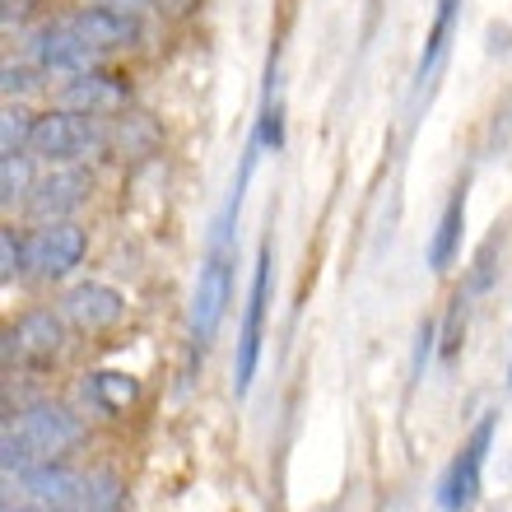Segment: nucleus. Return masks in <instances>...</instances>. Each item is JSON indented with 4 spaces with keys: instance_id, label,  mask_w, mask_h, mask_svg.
Here are the masks:
<instances>
[{
    "instance_id": "1a4fd4ad",
    "label": "nucleus",
    "mask_w": 512,
    "mask_h": 512,
    "mask_svg": "<svg viewBox=\"0 0 512 512\" xmlns=\"http://www.w3.org/2000/svg\"><path fill=\"white\" fill-rule=\"evenodd\" d=\"M94 191V177L84 173V163H66V168H52L47 177H38L33 196L24 201V215L38 219V224H61L89 201Z\"/></svg>"
},
{
    "instance_id": "4468645a",
    "label": "nucleus",
    "mask_w": 512,
    "mask_h": 512,
    "mask_svg": "<svg viewBox=\"0 0 512 512\" xmlns=\"http://www.w3.org/2000/svg\"><path fill=\"white\" fill-rule=\"evenodd\" d=\"M466 205H471V177H461L452 196H447L443 215L433 224V238H429V266L443 275L452 270V261L461 256V238H466Z\"/></svg>"
},
{
    "instance_id": "f3484780",
    "label": "nucleus",
    "mask_w": 512,
    "mask_h": 512,
    "mask_svg": "<svg viewBox=\"0 0 512 512\" xmlns=\"http://www.w3.org/2000/svg\"><path fill=\"white\" fill-rule=\"evenodd\" d=\"M38 187L33 177V154H0V201L5 205H24Z\"/></svg>"
},
{
    "instance_id": "ddd939ff",
    "label": "nucleus",
    "mask_w": 512,
    "mask_h": 512,
    "mask_svg": "<svg viewBox=\"0 0 512 512\" xmlns=\"http://www.w3.org/2000/svg\"><path fill=\"white\" fill-rule=\"evenodd\" d=\"M19 485L28 489V499L47 503L52 512H80L84 508V475L61 466V461H33L28 471H19Z\"/></svg>"
},
{
    "instance_id": "393cba45",
    "label": "nucleus",
    "mask_w": 512,
    "mask_h": 512,
    "mask_svg": "<svg viewBox=\"0 0 512 512\" xmlns=\"http://www.w3.org/2000/svg\"><path fill=\"white\" fill-rule=\"evenodd\" d=\"M108 5H122V10H154V0H108Z\"/></svg>"
},
{
    "instance_id": "412c9836",
    "label": "nucleus",
    "mask_w": 512,
    "mask_h": 512,
    "mask_svg": "<svg viewBox=\"0 0 512 512\" xmlns=\"http://www.w3.org/2000/svg\"><path fill=\"white\" fill-rule=\"evenodd\" d=\"M461 331H466V298H452V312H447V326H443V359H452V354L461 350Z\"/></svg>"
},
{
    "instance_id": "b1692460",
    "label": "nucleus",
    "mask_w": 512,
    "mask_h": 512,
    "mask_svg": "<svg viewBox=\"0 0 512 512\" xmlns=\"http://www.w3.org/2000/svg\"><path fill=\"white\" fill-rule=\"evenodd\" d=\"M433 340H438V326L424 322L419 326V345H415V382L424 378V364H429V354H433Z\"/></svg>"
},
{
    "instance_id": "aec40b11",
    "label": "nucleus",
    "mask_w": 512,
    "mask_h": 512,
    "mask_svg": "<svg viewBox=\"0 0 512 512\" xmlns=\"http://www.w3.org/2000/svg\"><path fill=\"white\" fill-rule=\"evenodd\" d=\"M24 270H28V238H19L14 224H5V229H0V280L10 284V280H19Z\"/></svg>"
},
{
    "instance_id": "39448f33",
    "label": "nucleus",
    "mask_w": 512,
    "mask_h": 512,
    "mask_svg": "<svg viewBox=\"0 0 512 512\" xmlns=\"http://www.w3.org/2000/svg\"><path fill=\"white\" fill-rule=\"evenodd\" d=\"M494 429H499V415H485L471 429V438L461 443V452L447 461L443 480H438V508L443 512H471L480 503V485H485V461L489 447H494Z\"/></svg>"
},
{
    "instance_id": "423d86ee",
    "label": "nucleus",
    "mask_w": 512,
    "mask_h": 512,
    "mask_svg": "<svg viewBox=\"0 0 512 512\" xmlns=\"http://www.w3.org/2000/svg\"><path fill=\"white\" fill-rule=\"evenodd\" d=\"M66 350V317L52 308H28L19 322L5 331V364L47 368Z\"/></svg>"
},
{
    "instance_id": "5701e85b",
    "label": "nucleus",
    "mask_w": 512,
    "mask_h": 512,
    "mask_svg": "<svg viewBox=\"0 0 512 512\" xmlns=\"http://www.w3.org/2000/svg\"><path fill=\"white\" fill-rule=\"evenodd\" d=\"M494 247H499V238H489V243H485V247H480V256H475L471 294H485L489 284H494Z\"/></svg>"
},
{
    "instance_id": "cd10ccee",
    "label": "nucleus",
    "mask_w": 512,
    "mask_h": 512,
    "mask_svg": "<svg viewBox=\"0 0 512 512\" xmlns=\"http://www.w3.org/2000/svg\"><path fill=\"white\" fill-rule=\"evenodd\" d=\"M508 387H512V364H508Z\"/></svg>"
},
{
    "instance_id": "0eeeda50",
    "label": "nucleus",
    "mask_w": 512,
    "mask_h": 512,
    "mask_svg": "<svg viewBox=\"0 0 512 512\" xmlns=\"http://www.w3.org/2000/svg\"><path fill=\"white\" fill-rule=\"evenodd\" d=\"M84 252H89V233L75 219L42 224V229L28 233V270L38 280H66L70 270L84 261Z\"/></svg>"
},
{
    "instance_id": "9d476101",
    "label": "nucleus",
    "mask_w": 512,
    "mask_h": 512,
    "mask_svg": "<svg viewBox=\"0 0 512 512\" xmlns=\"http://www.w3.org/2000/svg\"><path fill=\"white\" fill-rule=\"evenodd\" d=\"M131 103V84L117 75V70H80V75H66V84L56 89V108L70 112H94V117H112Z\"/></svg>"
},
{
    "instance_id": "6ab92c4d",
    "label": "nucleus",
    "mask_w": 512,
    "mask_h": 512,
    "mask_svg": "<svg viewBox=\"0 0 512 512\" xmlns=\"http://www.w3.org/2000/svg\"><path fill=\"white\" fill-rule=\"evenodd\" d=\"M33 126H38V117L24 103H5V112H0V154H28Z\"/></svg>"
},
{
    "instance_id": "a211bd4d",
    "label": "nucleus",
    "mask_w": 512,
    "mask_h": 512,
    "mask_svg": "<svg viewBox=\"0 0 512 512\" xmlns=\"http://www.w3.org/2000/svg\"><path fill=\"white\" fill-rule=\"evenodd\" d=\"M80 512H126V489L112 471L84 475V508Z\"/></svg>"
},
{
    "instance_id": "9b49d317",
    "label": "nucleus",
    "mask_w": 512,
    "mask_h": 512,
    "mask_svg": "<svg viewBox=\"0 0 512 512\" xmlns=\"http://www.w3.org/2000/svg\"><path fill=\"white\" fill-rule=\"evenodd\" d=\"M66 24L75 28L89 47H98V52H122V47L140 42V14L122 10V5H108V0L80 5L75 14H66Z\"/></svg>"
},
{
    "instance_id": "f03ea898",
    "label": "nucleus",
    "mask_w": 512,
    "mask_h": 512,
    "mask_svg": "<svg viewBox=\"0 0 512 512\" xmlns=\"http://www.w3.org/2000/svg\"><path fill=\"white\" fill-rule=\"evenodd\" d=\"M112 149V126L94 112H70V108H52L42 112L38 126H33V145L28 154L52 168H66V163H89L98 154Z\"/></svg>"
},
{
    "instance_id": "a878e982",
    "label": "nucleus",
    "mask_w": 512,
    "mask_h": 512,
    "mask_svg": "<svg viewBox=\"0 0 512 512\" xmlns=\"http://www.w3.org/2000/svg\"><path fill=\"white\" fill-rule=\"evenodd\" d=\"M191 5H196V0H177V10H191Z\"/></svg>"
},
{
    "instance_id": "4be33fe9",
    "label": "nucleus",
    "mask_w": 512,
    "mask_h": 512,
    "mask_svg": "<svg viewBox=\"0 0 512 512\" xmlns=\"http://www.w3.org/2000/svg\"><path fill=\"white\" fill-rule=\"evenodd\" d=\"M0 89H5L10 103H19V98H28L33 89H38V80H33V70L28 66H5L0 70Z\"/></svg>"
},
{
    "instance_id": "2eb2a0df",
    "label": "nucleus",
    "mask_w": 512,
    "mask_h": 512,
    "mask_svg": "<svg viewBox=\"0 0 512 512\" xmlns=\"http://www.w3.org/2000/svg\"><path fill=\"white\" fill-rule=\"evenodd\" d=\"M461 5H466V0H438V5H433L429 38H424V52H419V61H415V98H424L433 75L443 70L447 47H452V38H457V28H461Z\"/></svg>"
},
{
    "instance_id": "dca6fc26",
    "label": "nucleus",
    "mask_w": 512,
    "mask_h": 512,
    "mask_svg": "<svg viewBox=\"0 0 512 512\" xmlns=\"http://www.w3.org/2000/svg\"><path fill=\"white\" fill-rule=\"evenodd\" d=\"M84 401L94 405L98 415H126L140 401V382L131 373H94L84 382Z\"/></svg>"
},
{
    "instance_id": "f8f14e48",
    "label": "nucleus",
    "mask_w": 512,
    "mask_h": 512,
    "mask_svg": "<svg viewBox=\"0 0 512 512\" xmlns=\"http://www.w3.org/2000/svg\"><path fill=\"white\" fill-rule=\"evenodd\" d=\"M61 317H66L75 331H84V336H103V331H112V326L126 317V298L117 294L112 284L84 280V284H75V289H66Z\"/></svg>"
},
{
    "instance_id": "6e6552de",
    "label": "nucleus",
    "mask_w": 512,
    "mask_h": 512,
    "mask_svg": "<svg viewBox=\"0 0 512 512\" xmlns=\"http://www.w3.org/2000/svg\"><path fill=\"white\" fill-rule=\"evenodd\" d=\"M24 47H28L33 70H42V75H80V70H94L98 56H103L98 47H89L66 19L38 28V33H28Z\"/></svg>"
},
{
    "instance_id": "f257e3e1",
    "label": "nucleus",
    "mask_w": 512,
    "mask_h": 512,
    "mask_svg": "<svg viewBox=\"0 0 512 512\" xmlns=\"http://www.w3.org/2000/svg\"><path fill=\"white\" fill-rule=\"evenodd\" d=\"M80 443H84V419L70 405H56V401L28 405L5 429V471L19 475L33 461H61L70 447Z\"/></svg>"
},
{
    "instance_id": "bb28decb",
    "label": "nucleus",
    "mask_w": 512,
    "mask_h": 512,
    "mask_svg": "<svg viewBox=\"0 0 512 512\" xmlns=\"http://www.w3.org/2000/svg\"><path fill=\"white\" fill-rule=\"evenodd\" d=\"M5 512H38V508H5Z\"/></svg>"
},
{
    "instance_id": "7ed1b4c3",
    "label": "nucleus",
    "mask_w": 512,
    "mask_h": 512,
    "mask_svg": "<svg viewBox=\"0 0 512 512\" xmlns=\"http://www.w3.org/2000/svg\"><path fill=\"white\" fill-rule=\"evenodd\" d=\"M229 303H233V243H210L201 275L191 284V312H187L191 350L196 354L215 345L219 326L229 317Z\"/></svg>"
},
{
    "instance_id": "20e7f679",
    "label": "nucleus",
    "mask_w": 512,
    "mask_h": 512,
    "mask_svg": "<svg viewBox=\"0 0 512 512\" xmlns=\"http://www.w3.org/2000/svg\"><path fill=\"white\" fill-rule=\"evenodd\" d=\"M270 289H275V252H270V243H261V247H256V266H252V289H247L243 331H238V354H233V391H238V396H247V391H252V382H256L261 340H266Z\"/></svg>"
}]
</instances>
